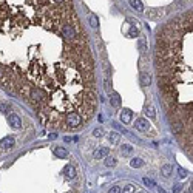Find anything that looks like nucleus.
I'll return each mask as SVG.
<instances>
[{"mask_svg":"<svg viewBox=\"0 0 193 193\" xmlns=\"http://www.w3.org/2000/svg\"><path fill=\"white\" fill-rule=\"evenodd\" d=\"M51 5H57L53 0H0V16L17 13H37Z\"/></svg>","mask_w":193,"mask_h":193,"instance_id":"f257e3e1","label":"nucleus"},{"mask_svg":"<svg viewBox=\"0 0 193 193\" xmlns=\"http://www.w3.org/2000/svg\"><path fill=\"white\" fill-rule=\"evenodd\" d=\"M14 144H16V141H14L13 136H5L3 139H0V148L3 151H8L14 147Z\"/></svg>","mask_w":193,"mask_h":193,"instance_id":"f03ea898","label":"nucleus"},{"mask_svg":"<svg viewBox=\"0 0 193 193\" xmlns=\"http://www.w3.org/2000/svg\"><path fill=\"white\" fill-rule=\"evenodd\" d=\"M8 122H9V125L13 127V128H22V119L19 118V116L16 114V113H11V114H8Z\"/></svg>","mask_w":193,"mask_h":193,"instance_id":"7ed1b4c3","label":"nucleus"},{"mask_svg":"<svg viewBox=\"0 0 193 193\" xmlns=\"http://www.w3.org/2000/svg\"><path fill=\"white\" fill-rule=\"evenodd\" d=\"M134 127L138 128L139 131H148V128H150V124H148V120H147V119H144V118H139V119H136V122H134Z\"/></svg>","mask_w":193,"mask_h":193,"instance_id":"20e7f679","label":"nucleus"},{"mask_svg":"<svg viewBox=\"0 0 193 193\" xmlns=\"http://www.w3.org/2000/svg\"><path fill=\"white\" fill-rule=\"evenodd\" d=\"M120 120H122L124 124H130L131 120H133V111L128 108H124L122 113H120Z\"/></svg>","mask_w":193,"mask_h":193,"instance_id":"39448f33","label":"nucleus"},{"mask_svg":"<svg viewBox=\"0 0 193 193\" xmlns=\"http://www.w3.org/2000/svg\"><path fill=\"white\" fill-rule=\"evenodd\" d=\"M139 81H141L142 87H148L151 84V74L147 73V71H142L141 76H139Z\"/></svg>","mask_w":193,"mask_h":193,"instance_id":"423d86ee","label":"nucleus"},{"mask_svg":"<svg viewBox=\"0 0 193 193\" xmlns=\"http://www.w3.org/2000/svg\"><path fill=\"white\" fill-rule=\"evenodd\" d=\"M108 154V148H105V147H100V148H96L93 153V158L94 159H102V158H105Z\"/></svg>","mask_w":193,"mask_h":193,"instance_id":"0eeeda50","label":"nucleus"},{"mask_svg":"<svg viewBox=\"0 0 193 193\" xmlns=\"http://www.w3.org/2000/svg\"><path fill=\"white\" fill-rule=\"evenodd\" d=\"M147 14H148L150 19H154V20H158V19H161L165 13H164V9H150Z\"/></svg>","mask_w":193,"mask_h":193,"instance_id":"6e6552de","label":"nucleus"},{"mask_svg":"<svg viewBox=\"0 0 193 193\" xmlns=\"http://www.w3.org/2000/svg\"><path fill=\"white\" fill-rule=\"evenodd\" d=\"M110 102H111L113 107H120V96L118 93L111 91L110 93Z\"/></svg>","mask_w":193,"mask_h":193,"instance_id":"1a4fd4ad","label":"nucleus"},{"mask_svg":"<svg viewBox=\"0 0 193 193\" xmlns=\"http://www.w3.org/2000/svg\"><path fill=\"white\" fill-rule=\"evenodd\" d=\"M145 114L148 116L150 119L156 118V110H154V107H153V104H151V102H148V104L145 105Z\"/></svg>","mask_w":193,"mask_h":193,"instance_id":"9d476101","label":"nucleus"},{"mask_svg":"<svg viewBox=\"0 0 193 193\" xmlns=\"http://www.w3.org/2000/svg\"><path fill=\"white\" fill-rule=\"evenodd\" d=\"M63 173H65L67 178H74V176H76V168H74V165H73V164L65 165V167H63Z\"/></svg>","mask_w":193,"mask_h":193,"instance_id":"9b49d317","label":"nucleus"},{"mask_svg":"<svg viewBox=\"0 0 193 193\" xmlns=\"http://www.w3.org/2000/svg\"><path fill=\"white\" fill-rule=\"evenodd\" d=\"M53 153L57 158H67L68 156V151L63 148V147H54V148H53Z\"/></svg>","mask_w":193,"mask_h":193,"instance_id":"f8f14e48","label":"nucleus"},{"mask_svg":"<svg viewBox=\"0 0 193 193\" xmlns=\"http://www.w3.org/2000/svg\"><path fill=\"white\" fill-rule=\"evenodd\" d=\"M108 141L111 142L113 145H116V144H119V141H120V134L116 133V131H113V133L108 134Z\"/></svg>","mask_w":193,"mask_h":193,"instance_id":"ddd939ff","label":"nucleus"},{"mask_svg":"<svg viewBox=\"0 0 193 193\" xmlns=\"http://www.w3.org/2000/svg\"><path fill=\"white\" fill-rule=\"evenodd\" d=\"M133 153V148H131V145H128V144H124L122 147H120V154L122 156H128V154Z\"/></svg>","mask_w":193,"mask_h":193,"instance_id":"4468645a","label":"nucleus"},{"mask_svg":"<svg viewBox=\"0 0 193 193\" xmlns=\"http://www.w3.org/2000/svg\"><path fill=\"white\" fill-rule=\"evenodd\" d=\"M0 111H2L3 114H11L13 108H11V105H9V104H5V102H0Z\"/></svg>","mask_w":193,"mask_h":193,"instance_id":"2eb2a0df","label":"nucleus"},{"mask_svg":"<svg viewBox=\"0 0 193 193\" xmlns=\"http://www.w3.org/2000/svg\"><path fill=\"white\" fill-rule=\"evenodd\" d=\"M130 5L133 6L136 11H139V13H142V11H144V5L141 3V0H130Z\"/></svg>","mask_w":193,"mask_h":193,"instance_id":"dca6fc26","label":"nucleus"},{"mask_svg":"<svg viewBox=\"0 0 193 193\" xmlns=\"http://www.w3.org/2000/svg\"><path fill=\"white\" fill-rule=\"evenodd\" d=\"M130 165H131V167H134V168L142 167V165H144V161L141 159V158H133V159L130 161Z\"/></svg>","mask_w":193,"mask_h":193,"instance_id":"f3484780","label":"nucleus"},{"mask_svg":"<svg viewBox=\"0 0 193 193\" xmlns=\"http://www.w3.org/2000/svg\"><path fill=\"white\" fill-rule=\"evenodd\" d=\"M136 192V187L133 184H127L124 185V188H120V193H134Z\"/></svg>","mask_w":193,"mask_h":193,"instance_id":"a211bd4d","label":"nucleus"},{"mask_svg":"<svg viewBox=\"0 0 193 193\" xmlns=\"http://www.w3.org/2000/svg\"><path fill=\"white\" fill-rule=\"evenodd\" d=\"M138 45H139V50H141V53H145L147 51V40L144 39V37H139Z\"/></svg>","mask_w":193,"mask_h":193,"instance_id":"6ab92c4d","label":"nucleus"},{"mask_svg":"<svg viewBox=\"0 0 193 193\" xmlns=\"http://www.w3.org/2000/svg\"><path fill=\"white\" fill-rule=\"evenodd\" d=\"M161 173H162V175H164L165 178H168L170 175H172V165H162Z\"/></svg>","mask_w":193,"mask_h":193,"instance_id":"aec40b11","label":"nucleus"},{"mask_svg":"<svg viewBox=\"0 0 193 193\" xmlns=\"http://www.w3.org/2000/svg\"><path fill=\"white\" fill-rule=\"evenodd\" d=\"M105 165H107V167H114V165H116V159H114V158H111V156H108L107 159H105Z\"/></svg>","mask_w":193,"mask_h":193,"instance_id":"412c9836","label":"nucleus"},{"mask_svg":"<svg viewBox=\"0 0 193 193\" xmlns=\"http://www.w3.org/2000/svg\"><path fill=\"white\" fill-rule=\"evenodd\" d=\"M90 25H91L93 28H97V25H99V20H97V17L94 16V14L90 17Z\"/></svg>","mask_w":193,"mask_h":193,"instance_id":"4be33fe9","label":"nucleus"},{"mask_svg":"<svg viewBox=\"0 0 193 193\" xmlns=\"http://www.w3.org/2000/svg\"><path fill=\"white\" fill-rule=\"evenodd\" d=\"M138 34H139L138 28H136V26H131V28H130V31H128V36H130V37H136Z\"/></svg>","mask_w":193,"mask_h":193,"instance_id":"5701e85b","label":"nucleus"},{"mask_svg":"<svg viewBox=\"0 0 193 193\" xmlns=\"http://www.w3.org/2000/svg\"><path fill=\"white\" fill-rule=\"evenodd\" d=\"M104 128H96V130L93 131V136H96V138H100V136H104Z\"/></svg>","mask_w":193,"mask_h":193,"instance_id":"b1692460","label":"nucleus"},{"mask_svg":"<svg viewBox=\"0 0 193 193\" xmlns=\"http://www.w3.org/2000/svg\"><path fill=\"white\" fill-rule=\"evenodd\" d=\"M144 184L148 185V187H153V185H156V184H154V181L150 179V178H144Z\"/></svg>","mask_w":193,"mask_h":193,"instance_id":"393cba45","label":"nucleus"},{"mask_svg":"<svg viewBox=\"0 0 193 193\" xmlns=\"http://www.w3.org/2000/svg\"><path fill=\"white\" fill-rule=\"evenodd\" d=\"M178 173H179V178H185V176H187V170H184L182 167H178Z\"/></svg>","mask_w":193,"mask_h":193,"instance_id":"a878e982","label":"nucleus"},{"mask_svg":"<svg viewBox=\"0 0 193 193\" xmlns=\"http://www.w3.org/2000/svg\"><path fill=\"white\" fill-rule=\"evenodd\" d=\"M104 85H105V90H107L108 93H111V84H110L108 79H105V81H104Z\"/></svg>","mask_w":193,"mask_h":193,"instance_id":"bb28decb","label":"nucleus"},{"mask_svg":"<svg viewBox=\"0 0 193 193\" xmlns=\"http://www.w3.org/2000/svg\"><path fill=\"white\" fill-rule=\"evenodd\" d=\"M108 193H120V187H119V185H114V187L110 188Z\"/></svg>","mask_w":193,"mask_h":193,"instance_id":"cd10ccee","label":"nucleus"},{"mask_svg":"<svg viewBox=\"0 0 193 193\" xmlns=\"http://www.w3.org/2000/svg\"><path fill=\"white\" fill-rule=\"evenodd\" d=\"M181 188H182V185H181V184H178L176 187H175V193H179V192H181Z\"/></svg>","mask_w":193,"mask_h":193,"instance_id":"c85d7f7f","label":"nucleus"},{"mask_svg":"<svg viewBox=\"0 0 193 193\" xmlns=\"http://www.w3.org/2000/svg\"><path fill=\"white\" fill-rule=\"evenodd\" d=\"M56 138H57V134H56V133H51L50 134V139H56Z\"/></svg>","mask_w":193,"mask_h":193,"instance_id":"c756f323","label":"nucleus"},{"mask_svg":"<svg viewBox=\"0 0 193 193\" xmlns=\"http://www.w3.org/2000/svg\"><path fill=\"white\" fill-rule=\"evenodd\" d=\"M188 193H193V182H192V185H190V190H188Z\"/></svg>","mask_w":193,"mask_h":193,"instance_id":"7c9ffc66","label":"nucleus"},{"mask_svg":"<svg viewBox=\"0 0 193 193\" xmlns=\"http://www.w3.org/2000/svg\"><path fill=\"white\" fill-rule=\"evenodd\" d=\"M159 193H167V192H165L164 188H159Z\"/></svg>","mask_w":193,"mask_h":193,"instance_id":"2f4dec72","label":"nucleus"},{"mask_svg":"<svg viewBox=\"0 0 193 193\" xmlns=\"http://www.w3.org/2000/svg\"><path fill=\"white\" fill-rule=\"evenodd\" d=\"M184 193H188V192H184Z\"/></svg>","mask_w":193,"mask_h":193,"instance_id":"473e14b6","label":"nucleus"},{"mask_svg":"<svg viewBox=\"0 0 193 193\" xmlns=\"http://www.w3.org/2000/svg\"><path fill=\"white\" fill-rule=\"evenodd\" d=\"M139 193H142V192H139Z\"/></svg>","mask_w":193,"mask_h":193,"instance_id":"72a5a7b5","label":"nucleus"}]
</instances>
